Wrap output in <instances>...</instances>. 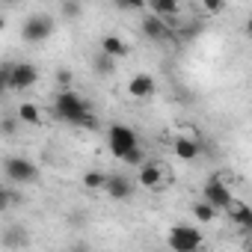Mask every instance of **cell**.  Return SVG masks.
Here are the masks:
<instances>
[{
  "mask_svg": "<svg viewBox=\"0 0 252 252\" xmlns=\"http://www.w3.org/2000/svg\"><path fill=\"white\" fill-rule=\"evenodd\" d=\"M54 113H57L63 122H68V125H80V128H95V116H92L89 104H86L74 89H65V92H60V95H57V101H54Z\"/></svg>",
  "mask_w": 252,
  "mask_h": 252,
  "instance_id": "obj_1",
  "label": "cell"
},
{
  "mask_svg": "<svg viewBox=\"0 0 252 252\" xmlns=\"http://www.w3.org/2000/svg\"><path fill=\"white\" fill-rule=\"evenodd\" d=\"M107 146H110L113 158L125 160V155L134 152V149L140 146V140H137V134L128 128V125H110V131H107Z\"/></svg>",
  "mask_w": 252,
  "mask_h": 252,
  "instance_id": "obj_2",
  "label": "cell"
},
{
  "mask_svg": "<svg viewBox=\"0 0 252 252\" xmlns=\"http://www.w3.org/2000/svg\"><path fill=\"white\" fill-rule=\"evenodd\" d=\"M3 172L12 184H36L39 181V166L30 158H6L3 160Z\"/></svg>",
  "mask_w": 252,
  "mask_h": 252,
  "instance_id": "obj_3",
  "label": "cell"
},
{
  "mask_svg": "<svg viewBox=\"0 0 252 252\" xmlns=\"http://www.w3.org/2000/svg\"><path fill=\"white\" fill-rule=\"evenodd\" d=\"M166 240H169V249L172 252H196L202 246L205 234L199 228H193V225H175V228H169Z\"/></svg>",
  "mask_w": 252,
  "mask_h": 252,
  "instance_id": "obj_4",
  "label": "cell"
},
{
  "mask_svg": "<svg viewBox=\"0 0 252 252\" xmlns=\"http://www.w3.org/2000/svg\"><path fill=\"white\" fill-rule=\"evenodd\" d=\"M51 33H54V18L45 15V12L30 15V18L24 21V27H21V39L30 42V45H39V42L51 39Z\"/></svg>",
  "mask_w": 252,
  "mask_h": 252,
  "instance_id": "obj_5",
  "label": "cell"
},
{
  "mask_svg": "<svg viewBox=\"0 0 252 252\" xmlns=\"http://www.w3.org/2000/svg\"><path fill=\"white\" fill-rule=\"evenodd\" d=\"M202 199H205L208 205H214L217 211H231V205H234V196H231L228 184L220 181V178H208V181H205V187H202Z\"/></svg>",
  "mask_w": 252,
  "mask_h": 252,
  "instance_id": "obj_6",
  "label": "cell"
},
{
  "mask_svg": "<svg viewBox=\"0 0 252 252\" xmlns=\"http://www.w3.org/2000/svg\"><path fill=\"white\" fill-rule=\"evenodd\" d=\"M36 80H39V68H36L33 63H15V71H12V89L24 92V89L36 86Z\"/></svg>",
  "mask_w": 252,
  "mask_h": 252,
  "instance_id": "obj_7",
  "label": "cell"
},
{
  "mask_svg": "<svg viewBox=\"0 0 252 252\" xmlns=\"http://www.w3.org/2000/svg\"><path fill=\"white\" fill-rule=\"evenodd\" d=\"M155 89H158V83H155V77L146 74V71H140V74H134V77L128 80V95H134V98H152Z\"/></svg>",
  "mask_w": 252,
  "mask_h": 252,
  "instance_id": "obj_8",
  "label": "cell"
},
{
  "mask_svg": "<svg viewBox=\"0 0 252 252\" xmlns=\"http://www.w3.org/2000/svg\"><path fill=\"white\" fill-rule=\"evenodd\" d=\"M104 193L110 196V199H128L131 193H134V184H131V178L128 175H107V187H104Z\"/></svg>",
  "mask_w": 252,
  "mask_h": 252,
  "instance_id": "obj_9",
  "label": "cell"
},
{
  "mask_svg": "<svg viewBox=\"0 0 252 252\" xmlns=\"http://www.w3.org/2000/svg\"><path fill=\"white\" fill-rule=\"evenodd\" d=\"M143 33H146L152 42H166V39L172 36V27H169L163 18L149 15V18H143Z\"/></svg>",
  "mask_w": 252,
  "mask_h": 252,
  "instance_id": "obj_10",
  "label": "cell"
},
{
  "mask_svg": "<svg viewBox=\"0 0 252 252\" xmlns=\"http://www.w3.org/2000/svg\"><path fill=\"white\" fill-rule=\"evenodd\" d=\"M172 149H175V158H178V160H196L199 152H202V146H199L196 140H190V137H178V140L172 143Z\"/></svg>",
  "mask_w": 252,
  "mask_h": 252,
  "instance_id": "obj_11",
  "label": "cell"
},
{
  "mask_svg": "<svg viewBox=\"0 0 252 252\" xmlns=\"http://www.w3.org/2000/svg\"><path fill=\"white\" fill-rule=\"evenodd\" d=\"M160 181H163L160 163H158V160H146V163L140 166V184H143V187H158Z\"/></svg>",
  "mask_w": 252,
  "mask_h": 252,
  "instance_id": "obj_12",
  "label": "cell"
},
{
  "mask_svg": "<svg viewBox=\"0 0 252 252\" xmlns=\"http://www.w3.org/2000/svg\"><path fill=\"white\" fill-rule=\"evenodd\" d=\"M228 217H231V222H234V225H240V228L252 231V208H249L246 202H234V205H231V211H228Z\"/></svg>",
  "mask_w": 252,
  "mask_h": 252,
  "instance_id": "obj_13",
  "label": "cell"
},
{
  "mask_svg": "<svg viewBox=\"0 0 252 252\" xmlns=\"http://www.w3.org/2000/svg\"><path fill=\"white\" fill-rule=\"evenodd\" d=\"M101 54H107V57L119 60V57L128 54V45H125L119 36H104V39H101Z\"/></svg>",
  "mask_w": 252,
  "mask_h": 252,
  "instance_id": "obj_14",
  "label": "cell"
},
{
  "mask_svg": "<svg viewBox=\"0 0 252 252\" xmlns=\"http://www.w3.org/2000/svg\"><path fill=\"white\" fill-rule=\"evenodd\" d=\"M149 9H152L158 18H163L166 24H169V18H175V15H178V3H175V0H152Z\"/></svg>",
  "mask_w": 252,
  "mask_h": 252,
  "instance_id": "obj_15",
  "label": "cell"
},
{
  "mask_svg": "<svg viewBox=\"0 0 252 252\" xmlns=\"http://www.w3.org/2000/svg\"><path fill=\"white\" fill-rule=\"evenodd\" d=\"M92 71H95V74H101V77H110V74L116 71V60L98 51V54L92 57Z\"/></svg>",
  "mask_w": 252,
  "mask_h": 252,
  "instance_id": "obj_16",
  "label": "cell"
},
{
  "mask_svg": "<svg viewBox=\"0 0 252 252\" xmlns=\"http://www.w3.org/2000/svg\"><path fill=\"white\" fill-rule=\"evenodd\" d=\"M18 122H24V125H39V122H42V110H39L36 104L24 101V104L18 107Z\"/></svg>",
  "mask_w": 252,
  "mask_h": 252,
  "instance_id": "obj_17",
  "label": "cell"
},
{
  "mask_svg": "<svg viewBox=\"0 0 252 252\" xmlns=\"http://www.w3.org/2000/svg\"><path fill=\"white\" fill-rule=\"evenodd\" d=\"M3 243L6 246H27L30 243V234H27L24 225H12V228H6V240Z\"/></svg>",
  "mask_w": 252,
  "mask_h": 252,
  "instance_id": "obj_18",
  "label": "cell"
},
{
  "mask_svg": "<svg viewBox=\"0 0 252 252\" xmlns=\"http://www.w3.org/2000/svg\"><path fill=\"white\" fill-rule=\"evenodd\" d=\"M83 187H86V190H104V187H107V175L98 172V169H89V172L83 175Z\"/></svg>",
  "mask_w": 252,
  "mask_h": 252,
  "instance_id": "obj_19",
  "label": "cell"
},
{
  "mask_svg": "<svg viewBox=\"0 0 252 252\" xmlns=\"http://www.w3.org/2000/svg\"><path fill=\"white\" fill-rule=\"evenodd\" d=\"M193 217H196L199 222H211V220L217 217V208H214V205H208V202L202 199V202H196V205H193Z\"/></svg>",
  "mask_w": 252,
  "mask_h": 252,
  "instance_id": "obj_20",
  "label": "cell"
},
{
  "mask_svg": "<svg viewBox=\"0 0 252 252\" xmlns=\"http://www.w3.org/2000/svg\"><path fill=\"white\" fill-rule=\"evenodd\" d=\"M125 163H131V166H143V163H146V152L137 146L134 152H128V155H125Z\"/></svg>",
  "mask_w": 252,
  "mask_h": 252,
  "instance_id": "obj_21",
  "label": "cell"
},
{
  "mask_svg": "<svg viewBox=\"0 0 252 252\" xmlns=\"http://www.w3.org/2000/svg\"><path fill=\"white\" fill-rule=\"evenodd\" d=\"M57 83L63 86V92H65V89H71V83H74V74H71L68 68H57Z\"/></svg>",
  "mask_w": 252,
  "mask_h": 252,
  "instance_id": "obj_22",
  "label": "cell"
},
{
  "mask_svg": "<svg viewBox=\"0 0 252 252\" xmlns=\"http://www.w3.org/2000/svg\"><path fill=\"white\" fill-rule=\"evenodd\" d=\"M12 71H15V63H3V68H0V80H3L6 89H12Z\"/></svg>",
  "mask_w": 252,
  "mask_h": 252,
  "instance_id": "obj_23",
  "label": "cell"
},
{
  "mask_svg": "<svg viewBox=\"0 0 252 252\" xmlns=\"http://www.w3.org/2000/svg\"><path fill=\"white\" fill-rule=\"evenodd\" d=\"M60 12H63L65 18H77V15L83 12V6H80V3H63V6H60Z\"/></svg>",
  "mask_w": 252,
  "mask_h": 252,
  "instance_id": "obj_24",
  "label": "cell"
},
{
  "mask_svg": "<svg viewBox=\"0 0 252 252\" xmlns=\"http://www.w3.org/2000/svg\"><path fill=\"white\" fill-rule=\"evenodd\" d=\"M205 9H208L211 15H217V12L225 9V3H222V0H205Z\"/></svg>",
  "mask_w": 252,
  "mask_h": 252,
  "instance_id": "obj_25",
  "label": "cell"
},
{
  "mask_svg": "<svg viewBox=\"0 0 252 252\" xmlns=\"http://www.w3.org/2000/svg\"><path fill=\"white\" fill-rule=\"evenodd\" d=\"M15 202V196H12V190H3L0 193V211H9V205Z\"/></svg>",
  "mask_w": 252,
  "mask_h": 252,
  "instance_id": "obj_26",
  "label": "cell"
},
{
  "mask_svg": "<svg viewBox=\"0 0 252 252\" xmlns=\"http://www.w3.org/2000/svg\"><path fill=\"white\" fill-rule=\"evenodd\" d=\"M3 134H6V137H12V134H15V119H9V116L3 119Z\"/></svg>",
  "mask_w": 252,
  "mask_h": 252,
  "instance_id": "obj_27",
  "label": "cell"
},
{
  "mask_svg": "<svg viewBox=\"0 0 252 252\" xmlns=\"http://www.w3.org/2000/svg\"><path fill=\"white\" fill-rule=\"evenodd\" d=\"M68 252H92V249H89V243L77 240V243H71V246H68Z\"/></svg>",
  "mask_w": 252,
  "mask_h": 252,
  "instance_id": "obj_28",
  "label": "cell"
},
{
  "mask_svg": "<svg viewBox=\"0 0 252 252\" xmlns=\"http://www.w3.org/2000/svg\"><path fill=\"white\" fill-rule=\"evenodd\" d=\"M246 30H249V33H252V18H249V21H246Z\"/></svg>",
  "mask_w": 252,
  "mask_h": 252,
  "instance_id": "obj_29",
  "label": "cell"
},
{
  "mask_svg": "<svg viewBox=\"0 0 252 252\" xmlns=\"http://www.w3.org/2000/svg\"><path fill=\"white\" fill-rule=\"evenodd\" d=\"M249 252H252V240H249Z\"/></svg>",
  "mask_w": 252,
  "mask_h": 252,
  "instance_id": "obj_30",
  "label": "cell"
},
{
  "mask_svg": "<svg viewBox=\"0 0 252 252\" xmlns=\"http://www.w3.org/2000/svg\"><path fill=\"white\" fill-rule=\"evenodd\" d=\"M196 252H199V249H196Z\"/></svg>",
  "mask_w": 252,
  "mask_h": 252,
  "instance_id": "obj_31",
  "label": "cell"
},
{
  "mask_svg": "<svg viewBox=\"0 0 252 252\" xmlns=\"http://www.w3.org/2000/svg\"><path fill=\"white\" fill-rule=\"evenodd\" d=\"M249 234H252V231H249Z\"/></svg>",
  "mask_w": 252,
  "mask_h": 252,
  "instance_id": "obj_32",
  "label": "cell"
}]
</instances>
